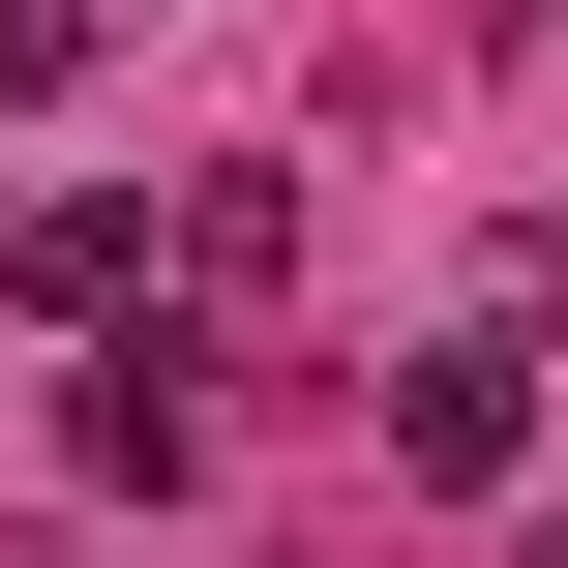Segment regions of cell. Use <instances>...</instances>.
<instances>
[{"label": "cell", "instance_id": "obj_1", "mask_svg": "<svg viewBox=\"0 0 568 568\" xmlns=\"http://www.w3.org/2000/svg\"><path fill=\"white\" fill-rule=\"evenodd\" d=\"M60 449H90V509H180V479H210V329H90Z\"/></svg>", "mask_w": 568, "mask_h": 568}, {"label": "cell", "instance_id": "obj_2", "mask_svg": "<svg viewBox=\"0 0 568 568\" xmlns=\"http://www.w3.org/2000/svg\"><path fill=\"white\" fill-rule=\"evenodd\" d=\"M509 449H539V359H509V329L389 359V479H509Z\"/></svg>", "mask_w": 568, "mask_h": 568}, {"label": "cell", "instance_id": "obj_3", "mask_svg": "<svg viewBox=\"0 0 568 568\" xmlns=\"http://www.w3.org/2000/svg\"><path fill=\"white\" fill-rule=\"evenodd\" d=\"M180 270H210V300H300V180H270V150H240V180H180Z\"/></svg>", "mask_w": 568, "mask_h": 568}, {"label": "cell", "instance_id": "obj_4", "mask_svg": "<svg viewBox=\"0 0 568 568\" xmlns=\"http://www.w3.org/2000/svg\"><path fill=\"white\" fill-rule=\"evenodd\" d=\"M30 300L60 329H150V210H30Z\"/></svg>", "mask_w": 568, "mask_h": 568}, {"label": "cell", "instance_id": "obj_5", "mask_svg": "<svg viewBox=\"0 0 568 568\" xmlns=\"http://www.w3.org/2000/svg\"><path fill=\"white\" fill-rule=\"evenodd\" d=\"M90 30H120V0H0V120H60V90H90Z\"/></svg>", "mask_w": 568, "mask_h": 568}, {"label": "cell", "instance_id": "obj_6", "mask_svg": "<svg viewBox=\"0 0 568 568\" xmlns=\"http://www.w3.org/2000/svg\"><path fill=\"white\" fill-rule=\"evenodd\" d=\"M509 568H568V509H539V539H509Z\"/></svg>", "mask_w": 568, "mask_h": 568}]
</instances>
